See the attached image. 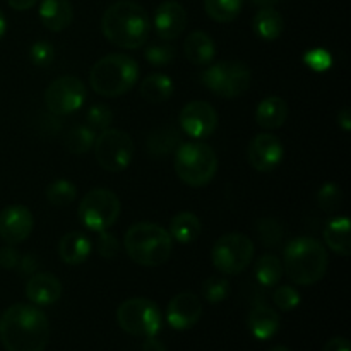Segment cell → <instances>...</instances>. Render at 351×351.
Segmentation results:
<instances>
[{
	"label": "cell",
	"mask_w": 351,
	"mask_h": 351,
	"mask_svg": "<svg viewBox=\"0 0 351 351\" xmlns=\"http://www.w3.org/2000/svg\"><path fill=\"white\" fill-rule=\"evenodd\" d=\"M254 274H256L259 285L271 288L280 283V280L283 278V263L280 257L273 256V254H264L256 261Z\"/></svg>",
	"instance_id": "cell-29"
},
{
	"label": "cell",
	"mask_w": 351,
	"mask_h": 351,
	"mask_svg": "<svg viewBox=\"0 0 351 351\" xmlns=\"http://www.w3.org/2000/svg\"><path fill=\"white\" fill-rule=\"evenodd\" d=\"M184 53L192 65L208 67L216 57V43L204 31H194L185 40Z\"/></svg>",
	"instance_id": "cell-21"
},
{
	"label": "cell",
	"mask_w": 351,
	"mask_h": 351,
	"mask_svg": "<svg viewBox=\"0 0 351 351\" xmlns=\"http://www.w3.org/2000/svg\"><path fill=\"white\" fill-rule=\"evenodd\" d=\"M254 31L264 41H274L283 34L285 19L274 7H261L254 17Z\"/></svg>",
	"instance_id": "cell-26"
},
{
	"label": "cell",
	"mask_w": 351,
	"mask_h": 351,
	"mask_svg": "<svg viewBox=\"0 0 351 351\" xmlns=\"http://www.w3.org/2000/svg\"><path fill=\"white\" fill-rule=\"evenodd\" d=\"M285 156V147L281 141L273 134H259L254 137L247 149V158L254 170L261 173L273 171L274 168L280 167Z\"/></svg>",
	"instance_id": "cell-14"
},
{
	"label": "cell",
	"mask_w": 351,
	"mask_h": 351,
	"mask_svg": "<svg viewBox=\"0 0 351 351\" xmlns=\"http://www.w3.org/2000/svg\"><path fill=\"white\" fill-rule=\"evenodd\" d=\"M45 197L51 206H69L77 197V187L69 180H55L45 189Z\"/></svg>",
	"instance_id": "cell-32"
},
{
	"label": "cell",
	"mask_w": 351,
	"mask_h": 351,
	"mask_svg": "<svg viewBox=\"0 0 351 351\" xmlns=\"http://www.w3.org/2000/svg\"><path fill=\"white\" fill-rule=\"evenodd\" d=\"M256 245L252 240L242 233H228L219 237L211 250L213 266L223 274L235 276L245 271L252 263Z\"/></svg>",
	"instance_id": "cell-10"
},
{
	"label": "cell",
	"mask_w": 351,
	"mask_h": 351,
	"mask_svg": "<svg viewBox=\"0 0 351 351\" xmlns=\"http://www.w3.org/2000/svg\"><path fill=\"white\" fill-rule=\"evenodd\" d=\"M50 341V322L34 305L14 304L0 315V343L7 351H43Z\"/></svg>",
	"instance_id": "cell-1"
},
{
	"label": "cell",
	"mask_w": 351,
	"mask_h": 351,
	"mask_svg": "<svg viewBox=\"0 0 351 351\" xmlns=\"http://www.w3.org/2000/svg\"><path fill=\"white\" fill-rule=\"evenodd\" d=\"M178 120H180L182 130L187 136L199 141L211 137L218 127V113H216L215 106L208 101H201V99L187 103L182 108Z\"/></svg>",
	"instance_id": "cell-13"
},
{
	"label": "cell",
	"mask_w": 351,
	"mask_h": 351,
	"mask_svg": "<svg viewBox=\"0 0 351 351\" xmlns=\"http://www.w3.org/2000/svg\"><path fill=\"white\" fill-rule=\"evenodd\" d=\"M98 233H99L98 254L101 257H105V259H113V257H115L120 250L119 240H117L112 233L106 232V230L105 232H98Z\"/></svg>",
	"instance_id": "cell-41"
},
{
	"label": "cell",
	"mask_w": 351,
	"mask_h": 351,
	"mask_svg": "<svg viewBox=\"0 0 351 351\" xmlns=\"http://www.w3.org/2000/svg\"><path fill=\"white\" fill-rule=\"evenodd\" d=\"M154 29L165 41L175 40L187 27V10L175 0H167L154 12Z\"/></svg>",
	"instance_id": "cell-17"
},
{
	"label": "cell",
	"mask_w": 351,
	"mask_h": 351,
	"mask_svg": "<svg viewBox=\"0 0 351 351\" xmlns=\"http://www.w3.org/2000/svg\"><path fill=\"white\" fill-rule=\"evenodd\" d=\"M53 45L48 43V41H36V43L31 45L29 58L38 67H47V65H50L53 62Z\"/></svg>",
	"instance_id": "cell-40"
},
{
	"label": "cell",
	"mask_w": 351,
	"mask_h": 351,
	"mask_svg": "<svg viewBox=\"0 0 351 351\" xmlns=\"http://www.w3.org/2000/svg\"><path fill=\"white\" fill-rule=\"evenodd\" d=\"M288 119V105L280 96H269L263 99L256 110L257 125L266 130L280 129Z\"/></svg>",
	"instance_id": "cell-24"
},
{
	"label": "cell",
	"mask_w": 351,
	"mask_h": 351,
	"mask_svg": "<svg viewBox=\"0 0 351 351\" xmlns=\"http://www.w3.org/2000/svg\"><path fill=\"white\" fill-rule=\"evenodd\" d=\"M34 228V218L26 206L14 204L0 211V239L9 245L24 242Z\"/></svg>",
	"instance_id": "cell-15"
},
{
	"label": "cell",
	"mask_w": 351,
	"mask_h": 351,
	"mask_svg": "<svg viewBox=\"0 0 351 351\" xmlns=\"http://www.w3.org/2000/svg\"><path fill=\"white\" fill-rule=\"evenodd\" d=\"M86 101V86L74 75L57 77L45 91V106L53 115H71Z\"/></svg>",
	"instance_id": "cell-12"
},
{
	"label": "cell",
	"mask_w": 351,
	"mask_h": 351,
	"mask_svg": "<svg viewBox=\"0 0 351 351\" xmlns=\"http://www.w3.org/2000/svg\"><path fill=\"white\" fill-rule=\"evenodd\" d=\"M38 267V261L34 259L33 256H23L21 257L19 264H17V269L23 276H27V274H34L36 273Z\"/></svg>",
	"instance_id": "cell-43"
},
{
	"label": "cell",
	"mask_w": 351,
	"mask_h": 351,
	"mask_svg": "<svg viewBox=\"0 0 351 351\" xmlns=\"http://www.w3.org/2000/svg\"><path fill=\"white\" fill-rule=\"evenodd\" d=\"M120 199L108 189H93L79 202L77 216L82 226L93 232H105L120 216Z\"/></svg>",
	"instance_id": "cell-8"
},
{
	"label": "cell",
	"mask_w": 351,
	"mask_h": 351,
	"mask_svg": "<svg viewBox=\"0 0 351 351\" xmlns=\"http://www.w3.org/2000/svg\"><path fill=\"white\" fill-rule=\"evenodd\" d=\"M273 302L280 311L290 312L300 305V293L293 287L283 285V287L276 288V291L273 293Z\"/></svg>",
	"instance_id": "cell-37"
},
{
	"label": "cell",
	"mask_w": 351,
	"mask_h": 351,
	"mask_svg": "<svg viewBox=\"0 0 351 351\" xmlns=\"http://www.w3.org/2000/svg\"><path fill=\"white\" fill-rule=\"evenodd\" d=\"M175 171L184 184L204 187L218 171V156L204 143L180 144L175 153Z\"/></svg>",
	"instance_id": "cell-6"
},
{
	"label": "cell",
	"mask_w": 351,
	"mask_h": 351,
	"mask_svg": "<svg viewBox=\"0 0 351 351\" xmlns=\"http://www.w3.org/2000/svg\"><path fill=\"white\" fill-rule=\"evenodd\" d=\"M141 351H167V346H165V343L160 341L156 336H151V338H146Z\"/></svg>",
	"instance_id": "cell-45"
},
{
	"label": "cell",
	"mask_w": 351,
	"mask_h": 351,
	"mask_svg": "<svg viewBox=\"0 0 351 351\" xmlns=\"http://www.w3.org/2000/svg\"><path fill=\"white\" fill-rule=\"evenodd\" d=\"M88 127L93 130H105L110 129L113 122V112L106 105H95L86 113Z\"/></svg>",
	"instance_id": "cell-36"
},
{
	"label": "cell",
	"mask_w": 351,
	"mask_h": 351,
	"mask_svg": "<svg viewBox=\"0 0 351 351\" xmlns=\"http://www.w3.org/2000/svg\"><path fill=\"white\" fill-rule=\"evenodd\" d=\"M117 322L120 328L132 336L151 338L161 331V311L153 300L129 298L117 308Z\"/></svg>",
	"instance_id": "cell-7"
},
{
	"label": "cell",
	"mask_w": 351,
	"mask_h": 351,
	"mask_svg": "<svg viewBox=\"0 0 351 351\" xmlns=\"http://www.w3.org/2000/svg\"><path fill=\"white\" fill-rule=\"evenodd\" d=\"M173 82L167 74H149L141 82V96L149 103H163L173 95Z\"/></svg>",
	"instance_id": "cell-28"
},
{
	"label": "cell",
	"mask_w": 351,
	"mask_h": 351,
	"mask_svg": "<svg viewBox=\"0 0 351 351\" xmlns=\"http://www.w3.org/2000/svg\"><path fill=\"white\" fill-rule=\"evenodd\" d=\"M243 0H204L206 14L216 23H232L242 10Z\"/></svg>",
	"instance_id": "cell-30"
},
{
	"label": "cell",
	"mask_w": 351,
	"mask_h": 351,
	"mask_svg": "<svg viewBox=\"0 0 351 351\" xmlns=\"http://www.w3.org/2000/svg\"><path fill=\"white\" fill-rule=\"evenodd\" d=\"M257 233H259V239L263 240L264 245H276L283 237L281 226L271 218H263L257 221Z\"/></svg>",
	"instance_id": "cell-39"
},
{
	"label": "cell",
	"mask_w": 351,
	"mask_h": 351,
	"mask_svg": "<svg viewBox=\"0 0 351 351\" xmlns=\"http://www.w3.org/2000/svg\"><path fill=\"white\" fill-rule=\"evenodd\" d=\"M269 351H291L290 348H287V346H274V348H271Z\"/></svg>",
	"instance_id": "cell-50"
},
{
	"label": "cell",
	"mask_w": 351,
	"mask_h": 351,
	"mask_svg": "<svg viewBox=\"0 0 351 351\" xmlns=\"http://www.w3.org/2000/svg\"><path fill=\"white\" fill-rule=\"evenodd\" d=\"M10 9L14 10H29L38 3V0H7Z\"/></svg>",
	"instance_id": "cell-47"
},
{
	"label": "cell",
	"mask_w": 351,
	"mask_h": 351,
	"mask_svg": "<svg viewBox=\"0 0 351 351\" xmlns=\"http://www.w3.org/2000/svg\"><path fill=\"white\" fill-rule=\"evenodd\" d=\"M101 33L115 47L123 50H137L144 47L149 38V16L139 3L132 0H119L103 14Z\"/></svg>",
	"instance_id": "cell-2"
},
{
	"label": "cell",
	"mask_w": 351,
	"mask_h": 351,
	"mask_svg": "<svg viewBox=\"0 0 351 351\" xmlns=\"http://www.w3.org/2000/svg\"><path fill=\"white\" fill-rule=\"evenodd\" d=\"M62 293H64V287H62L60 280L50 273L31 274L26 285L27 300L40 307L53 305L55 302L60 300Z\"/></svg>",
	"instance_id": "cell-18"
},
{
	"label": "cell",
	"mask_w": 351,
	"mask_h": 351,
	"mask_svg": "<svg viewBox=\"0 0 351 351\" xmlns=\"http://www.w3.org/2000/svg\"><path fill=\"white\" fill-rule=\"evenodd\" d=\"M336 119H338V125L341 127L343 130H346V132H348V130L351 129V112H350L348 106H345V108L339 110Z\"/></svg>",
	"instance_id": "cell-46"
},
{
	"label": "cell",
	"mask_w": 351,
	"mask_h": 351,
	"mask_svg": "<svg viewBox=\"0 0 351 351\" xmlns=\"http://www.w3.org/2000/svg\"><path fill=\"white\" fill-rule=\"evenodd\" d=\"M322 351H351L350 348V341L346 338H331L328 343L324 345V350Z\"/></svg>",
	"instance_id": "cell-44"
},
{
	"label": "cell",
	"mask_w": 351,
	"mask_h": 351,
	"mask_svg": "<svg viewBox=\"0 0 351 351\" xmlns=\"http://www.w3.org/2000/svg\"><path fill=\"white\" fill-rule=\"evenodd\" d=\"M254 5H259V7H274L280 0H250Z\"/></svg>",
	"instance_id": "cell-48"
},
{
	"label": "cell",
	"mask_w": 351,
	"mask_h": 351,
	"mask_svg": "<svg viewBox=\"0 0 351 351\" xmlns=\"http://www.w3.org/2000/svg\"><path fill=\"white\" fill-rule=\"evenodd\" d=\"M247 326H249L250 335L259 341H267L280 331L281 319L276 311H273L267 305L259 304L250 311L247 317Z\"/></svg>",
	"instance_id": "cell-19"
},
{
	"label": "cell",
	"mask_w": 351,
	"mask_h": 351,
	"mask_svg": "<svg viewBox=\"0 0 351 351\" xmlns=\"http://www.w3.org/2000/svg\"><path fill=\"white\" fill-rule=\"evenodd\" d=\"M317 202H319V208L326 213H335L336 209L341 206L343 202V192L339 189V185L336 184H324L321 187L317 194Z\"/></svg>",
	"instance_id": "cell-34"
},
{
	"label": "cell",
	"mask_w": 351,
	"mask_h": 351,
	"mask_svg": "<svg viewBox=\"0 0 351 351\" xmlns=\"http://www.w3.org/2000/svg\"><path fill=\"white\" fill-rule=\"evenodd\" d=\"M350 219L346 216H336L329 219L324 226V242L332 252L343 257L351 254V235H350Z\"/></svg>",
	"instance_id": "cell-23"
},
{
	"label": "cell",
	"mask_w": 351,
	"mask_h": 351,
	"mask_svg": "<svg viewBox=\"0 0 351 351\" xmlns=\"http://www.w3.org/2000/svg\"><path fill=\"white\" fill-rule=\"evenodd\" d=\"M5 31H7V21H5V16H3L2 10H0V40L3 38Z\"/></svg>",
	"instance_id": "cell-49"
},
{
	"label": "cell",
	"mask_w": 351,
	"mask_h": 351,
	"mask_svg": "<svg viewBox=\"0 0 351 351\" xmlns=\"http://www.w3.org/2000/svg\"><path fill=\"white\" fill-rule=\"evenodd\" d=\"M123 247L130 261L139 266L156 267L170 259L173 240L163 226L143 221L127 230Z\"/></svg>",
	"instance_id": "cell-4"
},
{
	"label": "cell",
	"mask_w": 351,
	"mask_h": 351,
	"mask_svg": "<svg viewBox=\"0 0 351 351\" xmlns=\"http://www.w3.org/2000/svg\"><path fill=\"white\" fill-rule=\"evenodd\" d=\"M139 79V65L130 55L110 53L99 58L89 72L93 91L106 98H117L134 88Z\"/></svg>",
	"instance_id": "cell-5"
},
{
	"label": "cell",
	"mask_w": 351,
	"mask_h": 351,
	"mask_svg": "<svg viewBox=\"0 0 351 351\" xmlns=\"http://www.w3.org/2000/svg\"><path fill=\"white\" fill-rule=\"evenodd\" d=\"M304 62L312 71L324 72L332 65V57L326 48H312L304 55Z\"/></svg>",
	"instance_id": "cell-38"
},
{
	"label": "cell",
	"mask_w": 351,
	"mask_h": 351,
	"mask_svg": "<svg viewBox=\"0 0 351 351\" xmlns=\"http://www.w3.org/2000/svg\"><path fill=\"white\" fill-rule=\"evenodd\" d=\"M95 130L89 129L88 125H77L71 129L65 136L64 144L69 153L72 154H84L95 146Z\"/></svg>",
	"instance_id": "cell-31"
},
{
	"label": "cell",
	"mask_w": 351,
	"mask_h": 351,
	"mask_svg": "<svg viewBox=\"0 0 351 351\" xmlns=\"http://www.w3.org/2000/svg\"><path fill=\"white\" fill-rule=\"evenodd\" d=\"M19 261H21V254L14 249V245H9V243H7L5 247L0 249V267H3V269L7 271L16 269Z\"/></svg>",
	"instance_id": "cell-42"
},
{
	"label": "cell",
	"mask_w": 351,
	"mask_h": 351,
	"mask_svg": "<svg viewBox=\"0 0 351 351\" xmlns=\"http://www.w3.org/2000/svg\"><path fill=\"white\" fill-rule=\"evenodd\" d=\"M91 254V240L82 232H71L64 235L58 243V256L69 266H77L88 261Z\"/></svg>",
	"instance_id": "cell-22"
},
{
	"label": "cell",
	"mask_w": 351,
	"mask_h": 351,
	"mask_svg": "<svg viewBox=\"0 0 351 351\" xmlns=\"http://www.w3.org/2000/svg\"><path fill=\"white\" fill-rule=\"evenodd\" d=\"M144 58H146L153 67H167V65L171 64V60L175 58V48L167 43L151 45V47H147L146 51H144Z\"/></svg>",
	"instance_id": "cell-35"
},
{
	"label": "cell",
	"mask_w": 351,
	"mask_h": 351,
	"mask_svg": "<svg viewBox=\"0 0 351 351\" xmlns=\"http://www.w3.org/2000/svg\"><path fill=\"white\" fill-rule=\"evenodd\" d=\"M95 156L99 167L112 173L125 170L134 158V141L119 129L101 130L95 141Z\"/></svg>",
	"instance_id": "cell-11"
},
{
	"label": "cell",
	"mask_w": 351,
	"mask_h": 351,
	"mask_svg": "<svg viewBox=\"0 0 351 351\" xmlns=\"http://www.w3.org/2000/svg\"><path fill=\"white\" fill-rule=\"evenodd\" d=\"M201 81L216 96L237 98L250 88L252 74L243 62L228 60L209 65L201 74Z\"/></svg>",
	"instance_id": "cell-9"
},
{
	"label": "cell",
	"mask_w": 351,
	"mask_h": 351,
	"mask_svg": "<svg viewBox=\"0 0 351 351\" xmlns=\"http://www.w3.org/2000/svg\"><path fill=\"white\" fill-rule=\"evenodd\" d=\"M230 295V283L228 280L219 276H211L202 283V297L209 304H221L228 298Z\"/></svg>",
	"instance_id": "cell-33"
},
{
	"label": "cell",
	"mask_w": 351,
	"mask_h": 351,
	"mask_svg": "<svg viewBox=\"0 0 351 351\" xmlns=\"http://www.w3.org/2000/svg\"><path fill=\"white\" fill-rule=\"evenodd\" d=\"M182 144L180 132L171 125H163L153 130L147 137V151L153 156H167V154L177 151Z\"/></svg>",
	"instance_id": "cell-27"
},
{
	"label": "cell",
	"mask_w": 351,
	"mask_h": 351,
	"mask_svg": "<svg viewBox=\"0 0 351 351\" xmlns=\"http://www.w3.org/2000/svg\"><path fill=\"white\" fill-rule=\"evenodd\" d=\"M74 9L69 0H43L40 5V21L47 29L58 33L71 26Z\"/></svg>",
	"instance_id": "cell-20"
},
{
	"label": "cell",
	"mask_w": 351,
	"mask_h": 351,
	"mask_svg": "<svg viewBox=\"0 0 351 351\" xmlns=\"http://www.w3.org/2000/svg\"><path fill=\"white\" fill-rule=\"evenodd\" d=\"M202 315V304L197 295L191 291L175 295L167 308V321L177 331H187L194 328Z\"/></svg>",
	"instance_id": "cell-16"
},
{
	"label": "cell",
	"mask_w": 351,
	"mask_h": 351,
	"mask_svg": "<svg viewBox=\"0 0 351 351\" xmlns=\"http://www.w3.org/2000/svg\"><path fill=\"white\" fill-rule=\"evenodd\" d=\"M201 230H202V223L194 213L182 211L171 218L168 233H170L171 240L187 245V243H192L197 240V237L201 235Z\"/></svg>",
	"instance_id": "cell-25"
},
{
	"label": "cell",
	"mask_w": 351,
	"mask_h": 351,
	"mask_svg": "<svg viewBox=\"0 0 351 351\" xmlns=\"http://www.w3.org/2000/svg\"><path fill=\"white\" fill-rule=\"evenodd\" d=\"M283 271L300 287H311L326 276L329 257L326 247L311 237H298L287 243L283 252Z\"/></svg>",
	"instance_id": "cell-3"
}]
</instances>
